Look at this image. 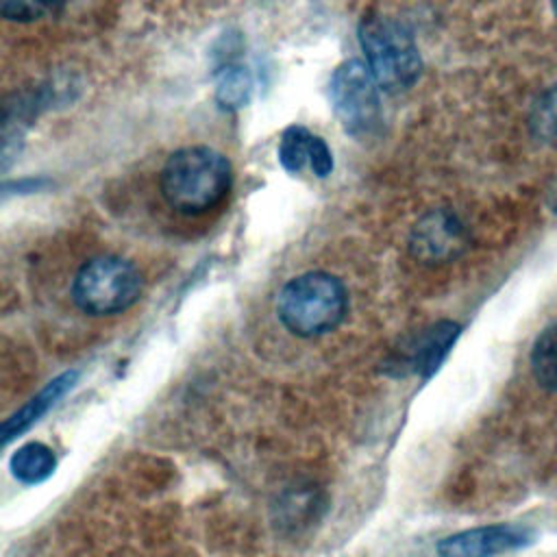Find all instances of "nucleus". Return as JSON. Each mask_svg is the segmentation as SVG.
Listing matches in <instances>:
<instances>
[{"label": "nucleus", "instance_id": "f257e3e1", "mask_svg": "<svg viewBox=\"0 0 557 557\" xmlns=\"http://www.w3.org/2000/svg\"><path fill=\"white\" fill-rule=\"evenodd\" d=\"M231 187V163L207 146L176 150L161 170V194L181 213H202L224 200Z\"/></svg>", "mask_w": 557, "mask_h": 557}, {"label": "nucleus", "instance_id": "f03ea898", "mask_svg": "<svg viewBox=\"0 0 557 557\" xmlns=\"http://www.w3.org/2000/svg\"><path fill=\"white\" fill-rule=\"evenodd\" d=\"M348 294L342 281L326 272H307L292 278L276 298V313L298 337L333 331L346 315Z\"/></svg>", "mask_w": 557, "mask_h": 557}, {"label": "nucleus", "instance_id": "7ed1b4c3", "mask_svg": "<svg viewBox=\"0 0 557 557\" xmlns=\"http://www.w3.org/2000/svg\"><path fill=\"white\" fill-rule=\"evenodd\" d=\"M366 65L385 91L411 87L420 74V54L411 33L392 17L366 15L359 24Z\"/></svg>", "mask_w": 557, "mask_h": 557}, {"label": "nucleus", "instance_id": "20e7f679", "mask_svg": "<svg viewBox=\"0 0 557 557\" xmlns=\"http://www.w3.org/2000/svg\"><path fill=\"white\" fill-rule=\"evenodd\" d=\"M141 292L137 268L113 255L94 257L81 265L72 283L76 307L89 315H113L126 311Z\"/></svg>", "mask_w": 557, "mask_h": 557}, {"label": "nucleus", "instance_id": "39448f33", "mask_svg": "<svg viewBox=\"0 0 557 557\" xmlns=\"http://www.w3.org/2000/svg\"><path fill=\"white\" fill-rule=\"evenodd\" d=\"M376 81L366 63L346 61L331 78V100L342 126L355 135H370L381 122V102Z\"/></svg>", "mask_w": 557, "mask_h": 557}, {"label": "nucleus", "instance_id": "423d86ee", "mask_svg": "<svg viewBox=\"0 0 557 557\" xmlns=\"http://www.w3.org/2000/svg\"><path fill=\"white\" fill-rule=\"evenodd\" d=\"M468 246L463 222L448 209H435L422 215L409 235L411 255L429 265L446 263L459 257Z\"/></svg>", "mask_w": 557, "mask_h": 557}, {"label": "nucleus", "instance_id": "0eeeda50", "mask_svg": "<svg viewBox=\"0 0 557 557\" xmlns=\"http://www.w3.org/2000/svg\"><path fill=\"white\" fill-rule=\"evenodd\" d=\"M533 537L524 524H490L453 533L440 540L435 550L440 557H498L529 546Z\"/></svg>", "mask_w": 557, "mask_h": 557}, {"label": "nucleus", "instance_id": "6e6552de", "mask_svg": "<svg viewBox=\"0 0 557 557\" xmlns=\"http://www.w3.org/2000/svg\"><path fill=\"white\" fill-rule=\"evenodd\" d=\"M278 161L287 172L311 168L315 176H326L333 170V157L326 144L302 126H289L278 144Z\"/></svg>", "mask_w": 557, "mask_h": 557}, {"label": "nucleus", "instance_id": "1a4fd4ad", "mask_svg": "<svg viewBox=\"0 0 557 557\" xmlns=\"http://www.w3.org/2000/svg\"><path fill=\"white\" fill-rule=\"evenodd\" d=\"M457 335H459V326L455 322H437V324L424 329L405 348L403 366H407L413 372H420L424 376L431 374L442 363V359L455 344Z\"/></svg>", "mask_w": 557, "mask_h": 557}, {"label": "nucleus", "instance_id": "9d476101", "mask_svg": "<svg viewBox=\"0 0 557 557\" xmlns=\"http://www.w3.org/2000/svg\"><path fill=\"white\" fill-rule=\"evenodd\" d=\"M76 381V372H65L57 379H52L37 396H33L20 411H15L4 424H2V437L4 442L13 440L22 431H26L33 422H37Z\"/></svg>", "mask_w": 557, "mask_h": 557}, {"label": "nucleus", "instance_id": "9b49d317", "mask_svg": "<svg viewBox=\"0 0 557 557\" xmlns=\"http://www.w3.org/2000/svg\"><path fill=\"white\" fill-rule=\"evenodd\" d=\"M9 466L17 481H22L26 485H35V483L46 481L54 472L57 459H54V453L46 444L28 442L13 453Z\"/></svg>", "mask_w": 557, "mask_h": 557}, {"label": "nucleus", "instance_id": "f8f14e48", "mask_svg": "<svg viewBox=\"0 0 557 557\" xmlns=\"http://www.w3.org/2000/svg\"><path fill=\"white\" fill-rule=\"evenodd\" d=\"M531 366L540 385L557 392V324L546 329L535 342Z\"/></svg>", "mask_w": 557, "mask_h": 557}, {"label": "nucleus", "instance_id": "ddd939ff", "mask_svg": "<svg viewBox=\"0 0 557 557\" xmlns=\"http://www.w3.org/2000/svg\"><path fill=\"white\" fill-rule=\"evenodd\" d=\"M531 126L540 139L548 144H557V87L548 89L535 102L531 113Z\"/></svg>", "mask_w": 557, "mask_h": 557}, {"label": "nucleus", "instance_id": "4468645a", "mask_svg": "<svg viewBox=\"0 0 557 557\" xmlns=\"http://www.w3.org/2000/svg\"><path fill=\"white\" fill-rule=\"evenodd\" d=\"M63 0H0L2 17L11 22H33L59 11Z\"/></svg>", "mask_w": 557, "mask_h": 557}, {"label": "nucleus", "instance_id": "2eb2a0df", "mask_svg": "<svg viewBox=\"0 0 557 557\" xmlns=\"http://www.w3.org/2000/svg\"><path fill=\"white\" fill-rule=\"evenodd\" d=\"M248 91H250V81L242 67H228L218 83V98L224 104H233V107L242 104L248 98Z\"/></svg>", "mask_w": 557, "mask_h": 557}, {"label": "nucleus", "instance_id": "dca6fc26", "mask_svg": "<svg viewBox=\"0 0 557 557\" xmlns=\"http://www.w3.org/2000/svg\"><path fill=\"white\" fill-rule=\"evenodd\" d=\"M553 9H555V13H557V0H553Z\"/></svg>", "mask_w": 557, "mask_h": 557}]
</instances>
